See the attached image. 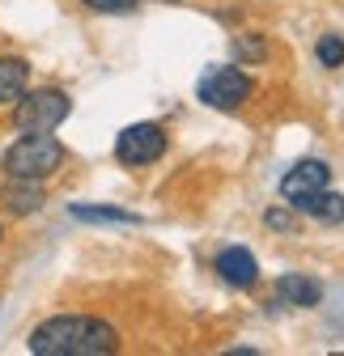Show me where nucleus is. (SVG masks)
I'll use <instances>...</instances> for the list:
<instances>
[{
  "mask_svg": "<svg viewBox=\"0 0 344 356\" xmlns=\"http://www.w3.org/2000/svg\"><path fill=\"white\" fill-rule=\"evenodd\" d=\"M331 183V170H327V161H315V157H306V161H297L285 178H281V195L289 200V204H297V200H306V195H315V191H323Z\"/></svg>",
  "mask_w": 344,
  "mask_h": 356,
  "instance_id": "6",
  "label": "nucleus"
},
{
  "mask_svg": "<svg viewBox=\"0 0 344 356\" xmlns=\"http://www.w3.org/2000/svg\"><path fill=\"white\" fill-rule=\"evenodd\" d=\"M319 297H323V284L311 280V276H281L276 280V301L281 305L311 309V305H319Z\"/></svg>",
  "mask_w": 344,
  "mask_h": 356,
  "instance_id": "9",
  "label": "nucleus"
},
{
  "mask_svg": "<svg viewBox=\"0 0 344 356\" xmlns=\"http://www.w3.org/2000/svg\"><path fill=\"white\" fill-rule=\"evenodd\" d=\"M162 153H166V131L157 123H132L115 140V157L123 165H153Z\"/></svg>",
  "mask_w": 344,
  "mask_h": 356,
  "instance_id": "4",
  "label": "nucleus"
},
{
  "mask_svg": "<svg viewBox=\"0 0 344 356\" xmlns=\"http://www.w3.org/2000/svg\"><path fill=\"white\" fill-rule=\"evenodd\" d=\"M85 9H98V13H127L136 0H81Z\"/></svg>",
  "mask_w": 344,
  "mask_h": 356,
  "instance_id": "14",
  "label": "nucleus"
},
{
  "mask_svg": "<svg viewBox=\"0 0 344 356\" xmlns=\"http://www.w3.org/2000/svg\"><path fill=\"white\" fill-rule=\"evenodd\" d=\"M238 47H242V56H247V60H264V42H255V38H242Z\"/></svg>",
  "mask_w": 344,
  "mask_h": 356,
  "instance_id": "15",
  "label": "nucleus"
},
{
  "mask_svg": "<svg viewBox=\"0 0 344 356\" xmlns=\"http://www.w3.org/2000/svg\"><path fill=\"white\" fill-rule=\"evenodd\" d=\"M77 220H98V225H141L136 212H123V208H102V204H72Z\"/></svg>",
  "mask_w": 344,
  "mask_h": 356,
  "instance_id": "12",
  "label": "nucleus"
},
{
  "mask_svg": "<svg viewBox=\"0 0 344 356\" xmlns=\"http://www.w3.org/2000/svg\"><path fill=\"white\" fill-rule=\"evenodd\" d=\"M251 98V76H242L238 68H212L200 81V102H208L212 111H238Z\"/></svg>",
  "mask_w": 344,
  "mask_h": 356,
  "instance_id": "5",
  "label": "nucleus"
},
{
  "mask_svg": "<svg viewBox=\"0 0 344 356\" xmlns=\"http://www.w3.org/2000/svg\"><path fill=\"white\" fill-rule=\"evenodd\" d=\"M26 81H30V64L17 56H0V106H9L26 94Z\"/></svg>",
  "mask_w": 344,
  "mask_h": 356,
  "instance_id": "10",
  "label": "nucleus"
},
{
  "mask_svg": "<svg viewBox=\"0 0 344 356\" xmlns=\"http://www.w3.org/2000/svg\"><path fill=\"white\" fill-rule=\"evenodd\" d=\"M0 200H5V208L9 212H17V216H30V212H38L42 208V187H38V178H9L5 183V191H0Z\"/></svg>",
  "mask_w": 344,
  "mask_h": 356,
  "instance_id": "8",
  "label": "nucleus"
},
{
  "mask_svg": "<svg viewBox=\"0 0 344 356\" xmlns=\"http://www.w3.org/2000/svg\"><path fill=\"white\" fill-rule=\"evenodd\" d=\"M0 238H5V234H0Z\"/></svg>",
  "mask_w": 344,
  "mask_h": 356,
  "instance_id": "17",
  "label": "nucleus"
},
{
  "mask_svg": "<svg viewBox=\"0 0 344 356\" xmlns=\"http://www.w3.org/2000/svg\"><path fill=\"white\" fill-rule=\"evenodd\" d=\"M0 165H5L9 178H47L64 165V145L56 136H47V131H26V136L17 145L5 149V157H0Z\"/></svg>",
  "mask_w": 344,
  "mask_h": 356,
  "instance_id": "2",
  "label": "nucleus"
},
{
  "mask_svg": "<svg viewBox=\"0 0 344 356\" xmlns=\"http://www.w3.org/2000/svg\"><path fill=\"white\" fill-rule=\"evenodd\" d=\"M217 272H221V280L234 284V289H251L255 280H260V267H255L251 250H242V246H230V250L217 254Z\"/></svg>",
  "mask_w": 344,
  "mask_h": 356,
  "instance_id": "7",
  "label": "nucleus"
},
{
  "mask_svg": "<svg viewBox=\"0 0 344 356\" xmlns=\"http://www.w3.org/2000/svg\"><path fill=\"white\" fill-rule=\"evenodd\" d=\"M115 348H119L115 327L90 314H60L30 331L34 356H107Z\"/></svg>",
  "mask_w": 344,
  "mask_h": 356,
  "instance_id": "1",
  "label": "nucleus"
},
{
  "mask_svg": "<svg viewBox=\"0 0 344 356\" xmlns=\"http://www.w3.org/2000/svg\"><path fill=\"white\" fill-rule=\"evenodd\" d=\"M268 225H272V229H285L289 216H285V212H268Z\"/></svg>",
  "mask_w": 344,
  "mask_h": 356,
  "instance_id": "16",
  "label": "nucleus"
},
{
  "mask_svg": "<svg viewBox=\"0 0 344 356\" xmlns=\"http://www.w3.org/2000/svg\"><path fill=\"white\" fill-rule=\"evenodd\" d=\"M293 208H302L306 216H315V220H323V225H340L344 220V195H336V191H315V195H306V200H297Z\"/></svg>",
  "mask_w": 344,
  "mask_h": 356,
  "instance_id": "11",
  "label": "nucleus"
},
{
  "mask_svg": "<svg viewBox=\"0 0 344 356\" xmlns=\"http://www.w3.org/2000/svg\"><path fill=\"white\" fill-rule=\"evenodd\" d=\"M64 119H68V98L60 89H34V94H22L13 106L17 131H56Z\"/></svg>",
  "mask_w": 344,
  "mask_h": 356,
  "instance_id": "3",
  "label": "nucleus"
},
{
  "mask_svg": "<svg viewBox=\"0 0 344 356\" xmlns=\"http://www.w3.org/2000/svg\"><path fill=\"white\" fill-rule=\"evenodd\" d=\"M315 56H319V64H323V68H340V64H344V38H340V34L319 38Z\"/></svg>",
  "mask_w": 344,
  "mask_h": 356,
  "instance_id": "13",
  "label": "nucleus"
}]
</instances>
